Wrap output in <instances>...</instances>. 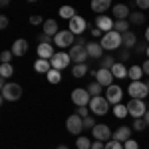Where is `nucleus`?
<instances>
[{"label":"nucleus","mask_w":149,"mask_h":149,"mask_svg":"<svg viewBox=\"0 0 149 149\" xmlns=\"http://www.w3.org/2000/svg\"><path fill=\"white\" fill-rule=\"evenodd\" d=\"M100 44L103 46V50H117V48L123 44V34H119L117 30H111V32H105L100 40Z\"/></svg>","instance_id":"nucleus-1"},{"label":"nucleus","mask_w":149,"mask_h":149,"mask_svg":"<svg viewBox=\"0 0 149 149\" xmlns=\"http://www.w3.org/2000/svg\"><path fill=\"white\" fill-rule=\"evenodd\" d=\"M127 93L131 95V100H145L149 95V88L145 81H131L129 88H127Z\"/></svg>","instance_id":"nucleus-2"},{"label":"nucleus","mask_w":149,"mask_h":149,"mask_svg":"<svg viewBox=\"0 0 149 149\" xmlns=\"http://www.w3.org/2000/svg\"><path fill=\"white\" fill-rule=\"evenodd\" d=\"M22 97V86L20 84H6L2 86V100L6 102H16Z\"/></svg>","instance_id":"nucleus-3"},{"label":"nucleus","mask_w":149,"mask_h":149,"mask_svg":"<svg viewBox=\"0 0 149 149\" xmlns=\"http://www.w3.org/2000/svg\"><path fill=\"white\" fill-rule=\"evenodd\" d=\"M68 54H70V58H72V62H76V64H86V60L90 58L86 44H74V46L70 48Z\"/></svg>","instance_id":"nucleus-4"},{"label":"nucleus","mask_w":149,"mask_h":149,"mask_svg":"<svg viewBox=\"0 0 149 149\" xmlns=\"http://www.w3.org/2000/svg\"><path fill=\"white\" fill-rule=\"evenodd\" d=\"M107 105H109V102H107V97L105 95H95V97H92V102H90V109H92V113L95 115H105L107 113Z\"/></svg>","instance_id":"nucleus-5"},{"label":"nucleus","mask_w":149,"mask_h":149,"mask_svg":"<svg viewBox=\"0 0 149 149\" xmlns=\"http://www.w3.org/2000/svg\"><path fill=\"white\" fill-rule=\"evenodd\" d=\"M92 95H90V92L88 90H84V88H76L74 92H72V102L76 103L78 107H86V105H90V100Z\"/></svg>","instance_id":"nucleus-6"},{"label":"nucleus","mask_w":149,"mask_h":149,"mask_svg":"<svg viewBox=\"0 0 149 149\" xmlns=\"http://www.w3.org/2000/svg\"><path fill=\"white\" fill-rule=\"evenodd\" d=\"M54 44L60 48H72L74 46V32L70 30H60L56 36H54Z\"/></svg>","instance_id":"nucleus-7"},{"label":"nucleus","mask_w":149,"mask_h":149,"mask_svg":"<svg viewBox=\"0 0 149 149\" xmlns=\"http://www.w3.org/2000/svg\"><path fill=\"white\" fill-rule=\"evenodd\" d=\"M66 129H68L72 135H78V133H81V129H84V117H80L78 113L70 115L68 119H66Z\"/></svg>","instance_id":"nucleus-8"},{"label":"nucleus","mask_w":149,"mask_h":149,"mask_svg":"<svg viewBox=\"0 0 149 149\" xmlns=\"http://www.w3.org/2000/svg\"><path fill=\"white\" fill-rule=\"evenodd\" d=\"M92 135L97 141H107V139L111 137V129H109L107 123H95L92 127Z\"/></svg>","instance_id":"nucleus-9"},{"label":"nucleus","mask_w":149,"mask_h":149,"mask_svg":"<svg viewBox=\"0 0 149 149\" xmlns=\"http://www.w3.org/2000/svg\"><path fill=\"white\" fill-rule=\"evenodd\" d=\"M70 62H72V58H70V54H66V52H56V54L52 56V60H50L52 68H56V70H64V68H68Z\"/></svg>","instance_id":"nucleus-10"},{"label":"nucleus","mask_w":149,"mask_h":149,"mask_svg":"<svg viewBox=\"0 0 149 149\" xmlns=\"http://www.w3.org/2000/svg\"><path fill=\"white\" fill-rule=\"evenodd\" d=\"M127 109H129V115H133L137 119V117H143L145 115L147 105L143 103V100H131V102L127 103Z\"/></svg>","instance_id":"nucleus-11"},{"label":"nucleus","mask_w":149,"mask_h":149,"mask_svg":"<svg viewBox=\"0 0 149 149\" xmlns=\"http://www.w3.org/2000/svg\"><path fill=\"white\" fill-rule=\"evenodd\" d=\"M113 26H115V22L107 14H97V18H95V28H100L103 34H105V32H111Z\"/></svg>","instance_id":"nucleus-12"},{"label":"nucleus","mask_w":149,"mask_h":149,"mask_svg":"<svg viewBox=\"0 0 149 149\" xmlns=\"http://www.w3.org/2000/svg\"><path fill=\"white\" fill-rule=\"evenodd\" d=\"M68 22H70V26H68L70 32H74V34H78V36H81L84 32H86V26H88V22H86L81 16H78V14H76V16H74L72 20H68Z\"/></svg>","instance_id":"nucleus-13"},{"label":"nucleus","mask_w":149,"mask_h":149,"mask_svg":"<svg viewBox=\"0 0 149 149\" xmlns=\"http://www.w3.org/2000/svg\"><path fill=\"white\" fill-rule=\"evenodd\" d=\"M95 81H97V84H102L103 88L111 86V84H113V74H111V70L100 68L97 72H95Z\"/></svg>","instance_id":"nucleus-14"},{"label":"nucleus","mask_w":149,"mask_h":149,"mask_svg":"<svg viewBox=\"0 0 149 149\" xmlns=\"http://www.w3.org/2000/svg\"><path fill=\"white\" fill-rule=\"evenodd\" d=\"M121 95H123V90L119 88V86H115V84H111V86H107V92H105V97H107V102L109 103H119V100H121Z\"/></svg>","instance_id":"nucleus-15"},{"label":"nucleus","mask_w":149,"mask_h":149,"mask_svg":"<svg viewBox=\"0 0 149 149\" xmlns=\"http://www.w3.org/2000/svg\"><path fill=\"white\" fill-rule=\"evenodd\" d=\"M36 52H38V58H44V60H52V56L56 54L54 52V46L52 44H46V42H40L38 48H36Z\"/></svg>","instance_id":"nucleus-16"},{"label":"nucleus","mask_w":149,"mask_h":149,"mask_svg":"<svg viewBox=\"0 0 149 149\" xmlns=\"http://www.w3.org/2000/svg\"><path fill=\"white\" fill-rule=\"evenodd\" d=\"M111 12H113L115 20H127L129 18V6H125V4H115L113 8H111Z\"/></svg>","instance_id":"nucleus-17"},{"label":"nucleus","mask_w":149,"mask_h":149,"mask_svg":"<svg viewBox=\"0 0 149 149\" xmlns=\"http://www.w3.org/2000/svg\"><path fill=\"white\" fill-rule=\"evenodd\" d=\"M26 52H28V42H26L24 38H18V40L12 44V54L20 58V56H24Z\"/></svg>","instance_id":"nucleus-18"},{"label":"nucleus","mask_w":149,"mask_h":149,"mask_svg":"<svg viewBox=\"0 0 149 149\" xmlns=\"http://www.w3.org/2000/svg\"><path fill=\"white\" fill-rule=\"evenodd\" d=\"M111 74H113V78H117V80H123V78L129 76V68L123 66V62H115L113 68H111Z\"/></svg>","instance_id":"nucleus-19"},{"label":"nucleus","mask_w":149,"mask_h":149,"mask_svg":"<svg viewBox=\"0 0 149 149\" xmlns=\"http://www.w3.org/2000/svg\"><path fill=\"white\" fill-rule=\"evenodd\" d=\"M113 139L121 141V143H125L127 139H131V127H127V125L117 127V129H115V133H113Z\"/></svg>","instance_id":"nucleus-20"},{"label":"nucleus","mask_w":149,"mask_h":149,"mask_svg":"<svg viewBox=\"0 0 149 149\" xmlns=\"http://www.w3.org/2000/svg\"><path fill=\"white\" fill-rule=\"evenodd\" d=\"M86 48H88V54H90V58H93V60H100V58L103 56V46L97 42H92V44H86Z\"/></svg>","instance_id":"nucleus-21"},{"label":"nucleus","mask_w":149,"mask_h":149,"mask_svg":"<svg viewBox=\"0 0 149 149\" xmlns=\"http://www.w3.org/2000/svg\"><path fill=\"white\" fill-rule=\"evenodd\" d=\"M34 70L38 72V74H44V76H46L48 72L52 70V64H50V60L40 58V60H36V62H34Z\"/></svg>","instance_id":"nucleus-22"},{"label":"nucleus","mask_w":149,"mask_h":149,"mask_svg":"<svg viewBox=\"0 0 149 149\" xmlns=\"http://www.w3.org/2000/svg\"><path fill=\"white\" fill-rule=\"evenodd\" d=\"M42 26H44V34L52 36V38H54V36L60 32V28H58V22H56V20H52V18H50V20H46V22L42 24Z\"/></svg>","instance_id":"nucleus-23"},{"label":"nucleus","mask_w":149,"mask_h":149,"mask_svg":"<svg viewBox=\"0 0 149 149\" xmlns=\"http://www.w3.org/2000/svg\"><path fill=\"white\" fill-rule=\"evenodd\" d=\"M111 6V0H92V10L93 12H105Z\"/></svg>","instance_id":"nucleus-24"},{"label":"nucleus","mask_w":149,"mask_h":149,"mask_svg":"<svg viewBox=\"0 0 149 149\" xmlns=\"http://www.w3.org/2000/svg\"><path fill=\"white\" fill-rule=\"evenodd\" d=\"M135 44H137V36L133 34L131 30H129V32H125V34H123V46L129 50V48H133Z\"/></svg>","instance_id":"nucleus-25"},{"label":"nucleus","mask_w":149,"mask_h":149,"mask_svg":"<svg viewBox=\"0 0 149 149\" xmlns=\"http://www.w3.org/2000/svg\"><path fill=\"white\" fill-rule=\"evenodd\" d=\"M143 74H145V72H143V68H141V66H131V68H129V76H127V78H131V81H139Z\"/></svg>","instance_id":"nucleus-26"},{"label":"nucleus","mask_w":149,"mask_h":149,"mask_svg":"<svg viewBox=\"0 0 149 149\" xmlns=\"http://www.w3.org/2000/svg\"><path fill=\"white\" fill-rule=\"evenodd\" d=\"M129 28H131V22H129V20H115L113 30H117L119 34H125V32H129Z\"/></svg>","instance_id":"nucleus-27"},{"label":"nucleus","mask_w":149,"mask_h":149,"mask_svg":"<svg viewBox=\"0 0 149 149\" xmlns=\"http://www.w3.org/2000/svg\"><path fill=\"white\" fill-rule=\"evenodd\" d=\"M62 70H56V68H52L50 72L46 74V78L50 84H60V80H62V74H60Z\"/></svg>","instance_id":"nucleus-28"},{"label":"nucleus","mask_w":149,"mask_h":149,"mask_svg":"<svg viewBox=\"0 0 149 149\" xmlns=\"http://www.w3.org/2000/svg\"><path fill=\"white\" fill-rule=\"evenodd\" d=\"M86 74H88V66L86 64H76L74 70H72V76L74 78H84Z\"/></svg>","instance_id":"nucleus-29"},{"label":"nucleus","mask_w":149,"mask_h":149,"mask_svg":"<svg viewBox=\"0 0 149 149\" xmlns=\"http://www.w3.org/2000/svg\"><path fill=\"white\" fill-rule=\"evenodd\" d=\"M74 16H76V10H74L72 6H68V4H66V6H62V8H60V18H66V20H72Z\"/></svg>","instance_id":"nucleus-30"},{"label":"nucleus","mask_w":149,"mask_h":149,"mask_svg":"<svg viewBox=\"0 0 149 149\" xmlns=\"http://www.w3.org/2000/svg\"><path fill=\"white\" fill-rule=\"evenodd\" d=\"M129 113V109H127V105H121V103H115L113 105V115L115 117H119V119H123L125 115Z\"/></svg>","instance_id":"nucleus-31"},{"label":"nucleus","mask_w":149,"mask_h":149,"mask_svg":"<svg viewBox=\"0 0 149 149\" xmlns=\"http://www.w3.org/2000/svg\"><path fill=\"white\" fill-rule=\"evenodd\" d=\"M12 74H14V66H12V64H2V66H0V78L6 80V78H10Z\"/></svg>","instance_id":"nucleus-32"},{"label":"nucleus","mask_w":149,"mask_h":149,"mask_svg":"<svg viewBox=\"0 0 149 149\" xmlns=\"http://www.w3.org/2000/svg\"><path fill=\"white\" fill-rule=\"evenodd\" d=\"M76 147H78V149H92V139H90V137H78Z\"/></svg>","instance_id":"nucleus-33"},{"label":"nucleus","mask_w":149,"mask_h":149,"mask_svg":"<svg viewBox=\"0 0 149 149\" xmlns=\"http://www.w3.org/2000/svg\"><path fill=\"white\" fill-rule=\"evenodd\" d=\"M129 22H131V24H143V22H145L143 12H131V14H129Z\"/></svg>","instance_id":"nucleus-34"},{"label":"nucleus","mask_w":149,"mask_h":149,"mask_svg":"<svg viewBox=\"0 0 149 149\" xmlns=\"http://www.w3.org/2000/svg\"><path fill=\"white\" fill-rule=\"evenodd\" d=\"M102 84H97V81H93V84H90V88H88V92H90V95L92 97H95V95H100L102 93Z\"/></svg>","instance_id":"nucleus-35"},{"label":"nucleus","mask_w":149,"mask_h":149,"mask_svg":"<svg viewBox=\"0 0 149 149\" xmlns=\"http://www.w3.org/2000/svg\"><path fill=\"white\" fill-rule=\"evenodd\" d=\"M105 149H125V147H123L121 141H117V139H109V141L105 143Z\"/></svg>","instance_id":"nucleus-36"},{"label":"nucleus","mask_w":149,"mask_h":149,"mask_svg":"<svg viewBox=\"0 0 149 149\" xmlns=\"http://www.w3.org/2000/svg\"><path fill=\"white\" fill-rule=\"evenodd\" d=\"M113 64H115L113 58H109V56L103 58V60H100V66H102L103 70H111V68H113Z\"/></svg>","instance_id":"nucleus-37"},{"label":"nucleus","mask_w":149,"mask_h":149,"mask_svg":"<svg viewBox=\"0 0 149 149\" xmlns=\"http://www.w3.org/2000/svg\"><path fill=\"white\" fill-rule=\"evenodd\" d=\"M145 127H147V123H145V119H143V117H137V119L133 121V129H135V131H143Z\"/></svg>","instance_id":"nucleus-38"},{"label":"nucleus","mask_w":149,"mask_h":149,"mask_svg":"<svg viewBox=\"0 0 149 149\" xmlns=\"http://www.w3.org/2000/svg\"><path fill=\"white\" fill-rule=\"evenodd\" d=\"M14 56L12 54V50H4L2 54H0V60H2V64H10V58Z\"/></svg>","instance_id":"nucleus-39"},{"label":"nucleus","mask_w":149,"mask_h":149,"mask_svg":"<svg viewBox=\"0 0 149 149\" xmlns=\"http://www.w3.org/2000/svg\"><path fill=\"white\" fill-rule=\"evenodd\" d=\"M123 147H125V149H139V145H137L135 139H127L125 143H123Z\"/></svg>","instance_id":"nucleus-40"},{"label":"nucleus","mask_w":149,"mask_h":149,"mask_svg":"<svg viewBox=\"0 0 149 149\" xmlns=\"http://www.w3.org/2000/svg\"><path fill=\"white\" fill-rule=\"evenodd\" d=\"M93 125H95V121H93L90 115H88V117H84V129H92Z\"/></svg>","instance_id":"nucleus-41"},{"label":"nucleus","mask_w":149,"mask_h":149,"mask_svg":"<svg viewBox=\"0 0 149 149\" xmlns=\"http://www.w3.org/2000/svg\"><path fill=\"white\" fill-rule=\"evenodd\" d=\"M30 24H34V26H40V24H44V20H42V16L34 14V16H30Z\"/></svg>","instance_id":"nucleus-42"},{"label":"nucleus","mask_w":149,"mask_h":149,"mask_svg":"<svg viewBox=\"0 0 149 149\" xmlns=\"http://www.w3.org/2000/svg\"><path fill=\"white\" fill-rule=\"evenodd\" d=\"M135 4L139 6V10H147L149 8V0H135Z\"/></svg>","instance_id":"nucleus-43"},{"label":"nucleus","mask_w":149,"mask_h":149,"mask_svg":"<svg viewBox=\"0 0 149 149\" xmlns=\"http://www.w3.org/2000/svg\"><path fill=\"white\" fill-rule=\"evenodd\" d=\"M88 111H90L88 105H86V107H78V115H80V117H88Z\"/></svg>","instance_id":"nucleus-44"},{"label":"nucleus","mask_w":149,"mask_h":149,"mask_svg":"<svg viewBox=\"0 0 149 149\" xmlns=\"http://www.w3.org/2000/svg\"><path fill=\"white\" fill-rule=\"evenodd\" d=\"M92 149H105V143H103V141H97V139H95V141L92 143Z\"/></svg>","instance_id":"nucleus-45"},{"label":"nucleus","mask_w":149,"mask_h":149,"mask_svg":"<svg viewBox=\"0 0 149 149\" xmlns=\"http://www.w3.org/2000/svg\"><path fill=\"white\" fill-rule=\"evenodd\" d=\"M92 36H93V38H102L103 32L100 30V28H93V30H92Z\"/></svg>","instance_id":"nucleus-46"},{"label":"nucleus","mask_w":149,"mask_h":149,"mask_svg":"<svg viewBox=\"0 0 149 149\" xmlns=\"http://www.w3.org/2000/svg\"><path fill=\"white\" fill-rule=\"evenodd\" d=\"M0 28H2V30H4V28H8V18H6V16H2V18H0Z\"/></svg>","instance_id":"nucleus-47"},{"label":"nucleus","mask_w":149,"mask_h":149,"mask_svg":"<svg viewBox=\"0 0 149 149\" xmlns=\"http://www.w3.org/2000/svg\"><path fill=\"white\" fill-rule=\"evenodd\" d=\"M141 68H143V72H145V74L149 76V58L145 60V62H143V66H141Z\"/></svg>","instance_id":"nucleus-48"},{"label":"nucleus","mask_w":149,"mask_h":149,"mask_svg":"<svg viewBox=\"0 0 149 149\" xmlns=\"http://www.w3.org/2000/svg\"><path fill=\"white\" fill-rule=\"evenodd\" d=\"M121 60H123V62H125V60H129V52H127V50H123V52H121Z\"/></svg>","instance_id":"nucleus-49"},{"label":"nucleus","mask_w":149,"mask_h":149,"mask_svg":"<svg viewBox=\"0 0 149 149\" xmlns=\"http://www.w3.org/2000/svg\"><path fill=\"white\" fill-rule=\"evenodd\" d=\"M143 119H145V123H147V127H149V109L145 111V115H143Z\"/></svg>","instance_id":"nucleus-50"},{"label":"nucleus","mask_w":149,"mask_h":149,"mask_svg":"<svg viewBox=\"0 0 149 149\" xmlns=\"http://www.w3.org/2000/svg\"><path fill=\"white\" fill-rule=\"evenodd\" d=\"M137 52H139V54H143V52H147V48H145V46H137Z\"/></svg>","instance_id":"nucleus-51"},{"label":"nucleus","mask_w":149,"mask_h":149,"mask_svg":"<svg viewBox=\"0 0 149 149\" xmlns=\"http://www.w3.org/2000/svg\"><path fill=\"white\" fill-rule=\"evenodd\" d=\"M8 4H10V0H0V6H2V8H4V6H8Z\"/></svg>","instance_id":"nucleus-52"},{"label":"nucleus","mask_w":149,"mask_h":149,"mask_svg":"<svg viewBox=\"0 0 149 149\" xmlns=\"http://www.w3.org/2000/svg\"><path fill=\"white\" fill-rule=\"evenodd\" d=\"M145 40L149 42V26H147V30H145Z\"/></svg>","instance_id":"nucleus-53"},{"label":"nucleus","mask_w":149,"mask_h":149,"mask_svg":"<svg viewBox=\"0 0 149 149\" xmlns=\"http://www.w3.org/2000/svg\"><path fill=\"white\" fill-rule=\"evenodd\" d=\"M58 149H68V147H66V145H60V147H58Z\"/></svg>","instance_id":"nucleus-54"},{"label":"nucleus","mask_w":149,"mask_h":149,"mask_svg":"<svg viewBox=\"0 0 149 149\" xmlns=\"http://www.w3.org/2000/svg\"><path fill=\"white\" fill-rule=\"evenodd\" d=\"M145 54H147V58H149V46H147V52H145Z\"/></svg>","instance_id":"nucleus-55"},{"label":"nucleus","mask_w":149,"mask_h":149,"mask_svg":"<svg viewBox=\"0 0 149 149\" xmlns=\"http://www.w3.org/2000/svg\"><path fill=\"white\" fill-rule=\"evenodd\" d=\"M28 2H38V0H28Z\"/></svg>","instance_id":"nucleus-56"},{"label":"nucleus","mask_w":149,"mask_h":149,"mask_svg":"<svg viewBox=\"0 0 149 149\" xmlns=\"http://www.w3.org/2000/svg\"><path fill=\"white\" fill-rule=\"evenodd\" d=\"M145 84H147V88H149V81H145Z\"/></svg>","instance_id":"nucleus-57"}]
</instances>
